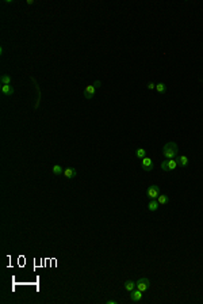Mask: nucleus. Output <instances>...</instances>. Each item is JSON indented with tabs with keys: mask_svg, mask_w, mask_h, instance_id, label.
I'll list each match as a JSON object with an SVG mask.
<instances>
[{
	"mask_svg": "<svg viewBox=\"0 0 203 304\" xmlns=\"http://www.w3.org/2000/svg\"><path fill=\"white\" fill-rule=\"evenodd\" d=\"M162 153H164V156L167 159H175L176 156H177V153H179V147H177V144L173 143V141L167 143V144L162 147Z\"/></svg>",
	"mask_w": 203,
	"mask_h": 304,
	"instance_id": "nucleus-1",
	"label": "nucleus"
},
{
	"mask_svg": "<svg viewBox=\"0 0 203 304\" xmlns=\"http://www.w3.org/2000/svg\"><path fill=\"white\" fill-rule=\"evenodd\" d=\"M177 167V162L176 159H167L161 163V170L165 173H169V171H173V170Z\"/></svg>",
	"mask_w": 203,
	"mask_h": 304,
	"instance_id": "nucleus-2",
	"label": "nucleus"
},
{
	"mask_svg": "<svg viewBox=\"0 0 203 304\" xmlns=\"http://www.w3.org/2000/svg\"><path fill=\"white\" fill-rule=\"evenodd\" d=\"M141 167H142V170H144V171H146V173H150L152 170L154 169L153 160H152L150 158H148V156H145V158L141 160Z\"/></svg>",
	"mask_w": 203,
	"mask_h": 304,
	"instance_id": "nucleus-3",
	"label": "nucleus"
},
{
	"mask_svg": "<svg viewBox=\"0 0 203 304\" xmlns=\"http://www.w3.org/2000/svg\"><path fill=\"white\" fill-rule=\"evenodd\" d=\"M146 196L149 197L150 200H157V197L160 196V189H158L157 185H152L148 187L146 190Z\"/></svg>",
	"mask_w": 203,
	"mask_h": 304,
	"instance_id": "nucleus-4",
	"label": "nucleus"
},
{
	"mask_svg": "<svg viewBox=\"0 0 203 304\" xmlns=\"http://www.w3.org/2000/svg\"><path fill=\"white\" fill-rule=\"evenodd\" d=\"M135 284H137L135 285L137 286V289H140V291H142V292H146L149 289V286H150V281H149V278H146V277H142V278L138 280Z\"/></svg>",
	"mask_w": 203,
	"mask_h": 304,
	"instance_id": "nucleus-5",
	"label": "nucleus"
},
{
	"mask_svg": "<svg viewBox=\"0 0 203 304\" xmlns=\"http://www.w3.org/2000/svg\"><path fill=\"white\" fill-rule=\"evenodd\" d=\"M95 91H96V87L94 86V84H90V86L86 87V90H84V98L86 99H92V98L95 97Z\"/></svg>",
	"mask_w": 203,
	"mask_h": 304,
	"instance_id": "nucleus-6",
	"label": "nucleus"
},
{
	"mask_svg": "<svg viewBox=\"0 0 203 304\" xmlns=\"http://www.w3.org/2000/svg\"><path fill=\"white\" fill-rule=\"evenodd\" d=\"M142 291H140V289H134V291H131L130 292V300L131 302H135V303H138V302H141L142 300Z\"/></svg>",
	"mask_w": 203,
	"mask_h": 304,
	"instance_id": "nucleus-7",
	"label": "nucleus"
},
{
	"mask_svg": "<svg viewBox=\"0 0 203 304\" xmlns=\"http://www.w3.org/2000/svg\"><path fill=\"white\" fill-rule=\"evenodd\" d=\"M76 175H77V171H76V169H73V167H66V169L64 170V177L68 179H72Z\"/></svg>",
	"mask_w": 203,
	"mask_h": 304,
	"instance_id": "nucleus-8",
	"label": "nucleus"
},
{
	"mask_svg": "<svg viewBox=\"0 0 203 304\" xmlns=\"http://www.w3.org/2000/svg\"><path fill=\"white\" fill-rule=\"evenodd\" d=\"M2 93L7 95V97H11V95L15 93V90H14V87H11L10 84H3L2 86Z\"/></svg>",
	"mask_w": 203,
	"mask_h": 304,
	"instance_id": "nucleus-9",
	"label": "nucleus"
},
{
	"mask_svg": "<svg viewBox=\"0 0 203 304\" xmlns=\"http://www.w3.org/2000/svg\"><path fill=\"white\" fill-rule=\"evenodd\" d=\"M176 162H177V166H181V167H187L188 166V158L185 155H180L176 158Z\"/></svg>",
	"mask_w": 203,
	"mask_h": 304,
	"instance_id": "nucleus-10",
	"label": "nucleus"
},
{
	"mask_svg": "<svg viewBox=\"0 0 203 304\" xmlns=\"http://www.w3.org/2000/svg\"><path fill=\"white\" fill-rule=\"evenodd\" d=\"M137 284H135V281H133V280H127V281H125V284H123V286H125V289H126L127 292H131V291H134L137 286H135Z\"/></svg>",
	"mask_w": 203,
	"mask_h": 304,
	"instance_id": "nucleus-11",
	"label": "nucleus"
},
{
	"mask_svg": "<svg viewBox=\"0 0 203 304\" xmlns=\"http://www.w3.org/2000/svg\"><path fill=\"white\" fill-rule=\"evenodd\" d=\"M158 206H160V204H158L157 200H152L148 204V210L149 212H156L158 209Z\"/></svg>",
	"mask_w": 203,
	"mask_h": 304,
	"instance_id": "nucleus-12",
	"label": "nucleus"
},
{
	"mask_svg": "<svg viewBox=\"0 0 203 304\" xmlns=\"http://www.w3.org/2000/svg\"><path fill=\"white\" fill-rule=\"evenodd\" d=\"M145 156H146V149L145 148H137L135 149V158L137 159H144Z\"/></svg>",
	"mask_w": 203,
	"mask_h": 304,
	"instance_id": "nucleus-13",
	"label": "nucleus"
},
{
	"mask_svg": "<svg viewBox=\"0 0 203 304\" xmlns=\"http://www.w3.org/2000/svg\"><path fill=\"white\" fill-rule=\"evenodd\" d=\"M156 90H157V93L158 94H165L167 93V84L165 83H157L156 84Z\"/></svg>",
	"mask_w": 203,
	"mask_h": 304,
	"instance_id": "nucleus-14",
	"label": "nucleus"
},
{
	"mask_svg": "<svg viewBox=\"0 0 203 304\" xmlns=\"http://www.w3.org/2000/svg\"><path fill=\"white\" fill-rule=\"evenodd\" d=\"M52 173L54 174V175H61V174H64V170H62V167H61L60 164H54L53 169H52Z\"/></svg>",
	"mask_w": 203,
	"mask_h": 304,
	"instance_id": "nucleus-15",
	"label": "nucleus"
},
{
	"mask_svg": "<svg viewBox=\"0 0 203 304\" xmlns=\"http://www.w3.org/2000/svg\"><path fill=\"white\" fill-rule=\"evenodd\" d=\"M157 201H158V204H160V205H167L169 200H168L167 194H160V196L157 197Z\"/></svg>",
	"mask_w": 203,
	"mask_h": 304,
	"instance_id": "nucleus-16",
	"label": "nucleus"
},
{
	"mask_svg": "<svg viewBox=\"0 0 203 304\" xmlns=\"http://www.w3.org/2000/svg\"><path fill=\"white\" fill-rule=\"evenodd\" d=\"M0 81H2V86H3V84H10V83H11V76H10V75H3V76H2V79H0Z\"/></svg>",
	"mask_w": 203,
	"mask_h": 304,
	"instance_id": "nucleus-17",
	"label": "nucleus"
},
{
	"mask_svg": "<svg viewBox=\"0 0 203 304\" xmlns=\"http://www.w3.org/2000/svg\"><path fill=\"white\" fill-rule=\"evenodd\" d=\"M146 87L149 88V90H154V88H156V84L153 83V81H149V83L146 84Z\"/></svg>",
	"mask_w": 203,
	"mask_h": 304,
	"instance_id": "nucleus-18",
	"label": "nucleus"
},
{
	"mask_svg": "<svg viewBox=\"0 0 203 304\" xmlns=\"http://www.w3.org/2000/svg\"><path fill=\"white\" fill-rule=\"evenodd\" d=\"M26 4H27V6H31V4H34V0H27V2H26Z\"/></svg>",
	"mask_w": 203,
	"mask_h": 304,
	"instance_id": "nucleus-19",
	"label": "nucleus"
},
{
	"mask_svg": "<svg viewBox=\"0 0 203 304\" xmlns=\"http://www.w3.org/2000/svg\"><path fill=\"white\" fill-rule=\"evenodd\" d=\"M118 302H117V300H108V302H107V304H117Z\"/></svg>",
	"mask_w": 203,
	"mask_h": 304,
	"instance_id": "nucleus-20",
	"label": "nucleus"
}]
</instances>
